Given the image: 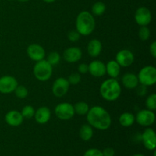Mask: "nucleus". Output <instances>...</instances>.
I'll use <instances>...</instances> for the list:
<instances>
[{
	"label": "nucleus",
	"mask_w": 156,
	"mask_h": 156,
	"mask_svg": "<svg viewBox=\"0 0 156 156\" xmlns=\"http://www.w3.org/2000/svg\"><path fill=\"white\" fill-rule=\"evenodd\" d=\"M88 124L98 130H106L111 125V117L109 113L101 106L89 108L86 114Z\"/></svg>",
	"instance_id": "1"
},
{
	"label": "nucleus",
	"mask_w": 156,
	"mask_h": 156,
	"mask_svg": "<svg viewBox=\"0 0 156 156\" xmlns=\"http://www.w3.org/2000/svg\"><path fill=\"white\" fill-rule=\"evenodd\" d=\"M76 28L80 35L91 34L95 28V19L92 14L88 11L81 12L76 18Z\"/></svg>",
	"instance_id": "2"
},
{
	"label": "nucleus",
	"mask_w": 156,
	"mask_h": 156,
	"mask_svg": "<svg viewBox=\"0 0 156 156\" xmlns=\"http://www.w3.org/2000/svg\"><path fill=\"white\" fill-rule=\"evenodd\" d=\"M101 96L108 101H114L119 98L121 94V86L116 79H108L102 82L100 86Z\"/></svg>",
	"instance_id": "3"
},
{
	"label": "nucleus",
	"mask_w": 156,
	"mask_h": 156,
	"mask_svg": "<svg viewBox=\"0 0 156 156\" xmlns=\"http://www.w3.org/2000/svg\"><path fill=\"white\" fill-rule=\"evenodd\" d=\"M34 77L41 82H46L53 75V66L46 59L36 62L33 69Z\"/></svg>",
	"instance_id": "4"
},
{
	"label": "nucleus",
	"mask_w": 156,
	"mask_h": 156,
	"mask_svg": "<svg viewBox=\"0 0 156 156\" xmlns=\"http://www.w3.org/2000/svg\"><path fill=\"white\" fill-rule=\"evenodd\" d=\"M139 83L145 86H152L156 82V69L152 66L143 67L139 72Z\"/></svg>",
	"instance_id": "5"
},
{
	"label": "nucleus",
	"mask_w": 156,
	"mask_h": 156,
	"mask_svg": "<svg viewBox=\"0 0 156 156\" xmlns=\"http://www.w3.org/2000/svg\"><path fill=\"white\" fill-rule=\"evenodd\" d=\"M54 113L56 117L62 120H69L75 115L73 105L68 102L60 103L56 106Z\"/></svg>",
	"instance_id": "6"
},
{
	"label": "nucleus",
	"mask_w": 156,
	"mask_h": 156,
	"mask_svg": "<svg viewBox=\"0 0 156 156\" xmlns=\"http://www.w3.org/2000/svg\"><path fill=\"white\" fill-rule=\"evenodd\" d=\"M155 115L154 111L148 109L141 110L135 117V121L142 126H150L155 123Z\"/></svg>",
	"instance_id": "7"
},
{
	"label": "nucleus",
	"mask_w": 156,
	"mask_h": 156,
	"mask_svg": "<svg viewBox=\"0 0 156 156\" xmlns=\"http://www.w3.org/2000/svg\"><path fill=\"white\" fill-rule=\"evenodd\" d=\"M135 21L138 25L141 26H147L152 21V12H150L148 8L142 6L138 8L135 12L134 15Z\"/></svg>",
	"instance_id": "8"
},
{
	"label": "nucleus",
	"mask_w": 156,
	"mask_h": 156,
	"mask_svg": "<svg viewBox=\"0 0 156 156\" xmlns=\"http://www.w3.org/2000/svg\"><path fill=\"white\" fill-rule=\"evenodd\" d=\"M69 83L68 80L63 77H59L54 81L52 86V91L56 98L63 97L69 89Z\"/></svg>",
	"instance_id": "9"
},
{
	"label": "nucleus",
	"mask_w": 156,
	"mask_h": 156,
	"mask_svg": "<svg viewBox=\"0 0 156 156\" xmlns=\"http://www.w3.org/2000/svg\"><path fill=\"white\" fill-rule=\"evenodd\" d=\"M18 86V81L12 76H3L0 77V93L10 94L14 92Z\"/></svg>",
	"instance_id": "10"
},
{
	"label": "nucleus",
	"mask_w": 156,
	"mask_h": 156,
	"mask_svg": "<svg viewBox=\"0 0 156 156\" xmlns=\"http://www.w3.org/2000/svg\"><path fill=\"white\" fill-rule=\"evenodd\" d=\"M141 141L148 150H155L156 147V135L153 129L146 128L141 134Z\"/></svg>",
	"instance_id": "11"
},
{
	"label": "nucleus",
	"mask_w": 156,
	"mask_h": 156,
	"mask_svg": "<svg viewBox=\"0 0 156 156\" xmlns=\"http://www.w3.org/2000/svg\"><path fill=\"white\" fill-rule=\"evenodd\" d=\"M27 54L31 60L38 62L44 59L46 56L45 50L40 44H33L28 46L27 48Z\"/></svg>",
	"instance_id": "12"
},
{
	"label": "nucleus",
	"mask_w": 156,
	"mask_h": 156,
	"mask_svg": "<svg viewBox=\"0 0 156 156\" xmlns=\"http://www.w3.org/2000/svg\"><path fill=\"white\" fill-rule=\"evenodd\" d=\"M116 61L120 67H129L133 63L134 55L129 50H121L116 55Z\"/></svg>",
	"instance_id": "13"
},
{
	"label": "nucleus",
	"mask_w": 156,
	"mask_h": 156,
	"mask_svg": "<svg viewBox=\"0 0 156 156\" xmlns=\"http://www.w3.org/2000/svg\"><path fill=\"white\" fill-rule=\"evenodd\" d=\"M82 52L80 48L77 47H71L67 48L63 53V58L67 62L74 63L81 59Z\"/></svg>",
	"instance_id": "14"
},
{
	"label": "nucleus",
	"mask_w": 156,
	"mask_h": 156,
	"mask_svg": "<svg viewBox=\"0 0 156 156\" xmlns=\"http://www.w3.org/2000/svg\"><path fill=\"white\" fill-rule=\"evenodd\" d=\"M88 73L95 78H100L106 74V67L103 62L94 60L88 65Z\"/></svg>",
	"instance_id": "15"
},
{
	"label": "nucleus",
	"mask_w": 156,
	"mask_h": 156,
	"mask_svg": "<svg viewBox=\"0 0 156 156\" xmlns=\"http://www.w3.org/2000/svg\"><path fill=\"white\" fill-rule=\"evenodd\" d=\"M5 120L6 123L8 125H9L10 126L15 127V126H19L23 123L24 117L21 115V112L12 110V111H9L5 114Z\"/></svg>",
	"instance_id": "16"
},
{
	"label": "nucleus",
	"mask_w": 156,
	"mask_h": 156,
	"mask_svg": "<svg viewBox=\"0 0 156 156\" xmlns=\"http://www.w3.org/2000/svg\"><path fill=\"white\" fill-rule=\"evenodd\" d=\"M34 118L39 124H45L51 117V111L47 107H41L34 113Z\"/></svg>",
	"instance_id": "17"
},
{
	"label": "nucleus",
	"mask_w": 156,
	"mask_h": 156,
	"mask_svg": "<svg viewBox=\"0 0 156 156\" xmlns=\"http://www.w3.org/2000/svg\"><path fill=\"white\" fill-rule=\"evenodd\" d=\"M122 84L127 89H135L140 83L136 75L133 73H126L122 77Z\"/></svg>",
	"instance_id": "18"
},
{
	"label": "nucleus",
	"mask_w": 156,
	"mask_h": 156,
	"mask_svg": "<svg viewBox=\"0 0 156 156\" xmlns=\"http://www.w3.org/2000/svg\"><path fill=\"white\" fill-rule=\"evenodd\" d=\"M88 53L91 57H97L101 54L102 50V44L99 40L93 39L89 41L87 47Z\"/></svg>",
	"instance_id": "19"
},
{
	"label": "nucleus",
	"mask_w": 156,
	"mask_h": 156,
	"mask_svg": "<svg viewBox=\"0 0 156 156\" xmlns=\"http://www.w3.org/2000/svg\"><path fill=\"white\" fill-rule=\"evenodd\" d=\"M106 67V74H108L112 79H116L118 77L120 73V68L116 60H111L105 65Z\"/></svg>",
	"instance_id": "20"
},
{
	"label": "nucleus",
	"mask_w": 156,
	"mask_h": 156,
	"mask_svg": "<svg viewBox=\"0 0 156 156\" xmlns=\"http://www.w3.org/2000/svg\"><path fill=\"white\" fill-rule=\"evenodd\" d=\"M119 122L122 126L129 127L135 122V116L129 112H124L119 117Z\"/></svg>",
	"instance_id": "21"
},
{
	"label": "nucleus",
	"mask_w": 156,
	"mask_h": 156,
	"mask_svg": "<svg viewBox=\"0 0 156 156\" xmlns=\"http://www.w3.org/2000/svg\"><path fill=\"white\" fill-rule=\"evenodd\" d=\"M92 126L89 124H84L79 129V136L83 141H89L93 136Z\"/></svg>",
	"instance_id": "22"
},
{
	"label": "nucleus",
	"mask_w": 156,
	"mask_h": 156,
	"mask_svg": "<svg viewBox=\"0 0 156 156\" xmlns=\"http://www.w3.org/2000/svg\"><path fill=\"white\" fill-rule=\"evenodd\" d=\"M74 108L75 114H77L79 116L86 115L87 113L88 112L89 110V106L88 104L85 101H79L77 102L76 105L73 106Z\"/></svg>",
	"instance_id": "23"
},
{
	"label": "nucleus",
	"mask_w": 156,
	"mask_h": 156,
	"mask_svg": "<svg viewBox=\"0 0 156 156\" xmlns=\"http://www.w3.org/2000/svg\"><path fill=\"white\" fill-rule=\"evenodd\" d=\"M106 11V5L102 2H97L94 3L91 7V12L92 14L95 16H101L103 15Z\"/></svg>",
	"instance_id": "24"
},
{
	"label": "nucleus",
	"mask_w": 156,
	"mask_h": 156,
	"mask_svg": "<svg viewBox=\"0 0 156 156\" xmlns=\"http://www.w3.org/2000/svg\"><path fill=\"white\" fill-rule=\"evenodd\" d=\"M15 95L17 98L20 99H24L25 98H27V96L28 95V90L24 85H18L16 87L15 90L14 91Z\"/></svg>",
	"instance_id": "25"
},
{
	"label": "nucleus",
	"mask_w": 156,
	"mask_h": 156,
	"mask_svg": "<svg viewBox=\"0 0 156 156\" xmlns=\"http://www.w3.org/2000/svg\"><path fill=\"white\" fill-rule=\"evenodd\" d=\"M150 30L147 26H141L138 32L139 37L143 41H146L149 40L150 37Z\"/></svg>",
	"instance_id": "26"
},
{
	"label": "nucleus",
	"mask_w": 156,
	"mask_h": 156,
	"mask_svg": "<svg viewBox=\"0 0 156 156\" xmlns=\"http://www.w3.org/2000/svg\"><path fill=\"white\" fill-rule=\"evenodd\" d=\"M34 108L31 105H26L22 108L21 114L24 118L30 119L34 116Z\"/></svg>",
	"instance_id": "27"
},
{
	"label": "nucleus",
	"mask_w": 156,
	"mask_h": 156,
	"mask_svg": "<svg viewBox=\"0 0 156 156\" xmlns=\"http://www.w3.org/2000/svg\"><path fill=\"white\" fill-rule=\"evenodd\" d=\"M60 55L57 53V52H51V53H49V55L47 56V59L46 60L52 66H56L60 61Z\"/></svg>",
	"instance_id": "28"
},
{
	"label": "nucleus",
	"mask_w": 156,
	"mask_h": 156,
	"mask_svg": "<svg viewBox=\"0 0 156 156\" xmlns=\"http://www.w3.org/2000/svg\"><path fill=\"white\" fill-rule=\"evenodd\" d=\"M146 106L148 110L154 111L156 109V94H152L146 100Z\"/></svg>",
	"instance_id": "29"
},
{
	"label": "nucleus",
	"mask_w": 156,
	"mask_h": 156,
	"mask_svg": "<svg viewBox=\"0 0 156 156\" xmlns=\"http://www.w3.org/2000/svg\"><path fill=\"white\" fill-rule=\"evenodd\" d=\"M68 82L69 83V85H76L80 83L81 82V76L79 73H72L68 78Z\"/></svg>",
	"instance_id": "30"
},
{
	"label": "nucleus",
	"mask_w": 156,
	"mask_h": 156,
	"mask_svg": "<svg viewBox=\"0 0 156 156\" xmlns=\"http://www.w3.org/2000/svg\"><path fill=\"white\" fill-rule=\"evenodd\" d=\"M80 36L77 30H71L68 34V39L71 42H76L80 39Z\"/></svg>",
	"instance_id": "31"
},
{
	"label": "nucleus",
	"mask_w": 156,
	"mask_h": 156,
	"mask_svg": "<svg viewBox=\"0 0 156 156\" xmlns=\"http://www.w3.org/2000/svg\"><path fill=\"white\" fill-rule=\"evenodd\" d=\"M84 156H103V154L98 149H89L85 152Z\"/></svg>",
	"instance_id": "32"
},
{
	"label": "nucleus",
	"mask_w": 156,
	"mask_h": 156,
	"mask_svg": "<svg viewBox=\"0 0 156 156\" xmlns=\"http://www.w3.org/2000/svg\"><path fill=\"white\" fill-rule=\"evenodd\" d=\"M136 88V93L138 95L141 96V97L146 95V92H147V87L145 86V85H138Z\"/></svg>",
	"instance_id": "33"
},
{
	"label": "nucleus",
	"mask_w": 156,
	"mask_h": 156,
	"mask_svg": "<svg viewBox=\"0 0 156 156\" xmlns=\"http://www.w3.org/2000/svg\"><path fill=\"white\" fill-rule=\"evenodd\" d=\"M78 71L80 74H86L88 73V65L86 63H81L78 66Z\"/></svg>",
	"instance_id": "34"
},
{
	"label": "nucleus",
	"mask_w": 156,
	"mask_h": 156,
	"mask_svg": "<svg viewBox=\"0 0 156 156\" xmlns=\"http://www.w3.org/2000/svg\"><path fill=\"white\" fill-rule=\"evenodd\" d=\"M102 154H103V156H114V155H115V151H114L113 148L108 147L104 149Z\"/></svg>",
	"instance_id": "35"
},
{
	"label": "nucleus",
	"mask_w": 156,
	"mask_h": 156,
	"mask_svg": "<svg viewBox=\"0 0 156 156\" xmlns=\"http://www.w3.org/2000/svg\"><path fill=\"white\" fill-rule=\"evenodd\" d=\"M149 51H150V54L152 55V57L156 58V42L153 41L151 44L150 47H149Z\"/></svg>",
	"instance_id": "36"
},
{
	"label": "nucleus",
	"mask_w": 156,
	"mask_h": 156,
	"mask_svg": "<svg viewBox=\"0 0 156 156\" xmlns=\"http://www.w3.org/2000/svg\"><path fill=\"white\" fill-rule=\"evenodd\" d=\"M43 1L46 3H53V2H54L56 0H43Z\"/></svg>",
	"instance_id": "37"
},
{
	"label": "nucleus",
	"mask_w": 156,
	"mask_h": 156,
	"mask_svg": "<svg viewBox=\"0 0 156 156\" xmlns=\"http://www.w3.org/2000/svg\"><path fill=\"white\" fill-rule=\"evenodd\" d=\"M133 156H145V155H143V154H136V155H134Z\"/></svg>",
	"instance_id": "38"
},
{
	"label": "nucleus",
	"mask_w": 156,
	"mask_h": 156,
	"mask_svg": "<svg viewBox=\"0 0 156 156\" xmlns=\"http://www.w3.org/2000/svg\"><path fill=\"white\" fill-rule=\"evenodd\" d=\"M18 1L21 2H27L28 0H18Z\"/></svg>",
	"instance_id": "39"
},
{
	"label": "nucleus",
	"mask_w": 156,
	"mask_h": 156,
	"mask_svg": "<svg viewBox=\"0 0 156 156\" xmlns=\"http://www.w3.org/2000/svg\"><path fill=\"white\" fill-rule=\"evenodd\" d=\"M9 1H12V0H9Z\"/></svg>",
	"instance_id": "40"
},
{
	"label": "nucleus",
	"mask_w": 156,
	"mask_h": 156,
	"mask_svg": "<svg viewBox=\"0 0 156 156\" xmlns=\"http://www.w3.org/2000/svg\"><path fill=\"white\" fill-rule=\"evenodd\" d=\"M0 2H1V0H0Z\"/></svg>",
	"instance_id": "41"
}]
</instances>
